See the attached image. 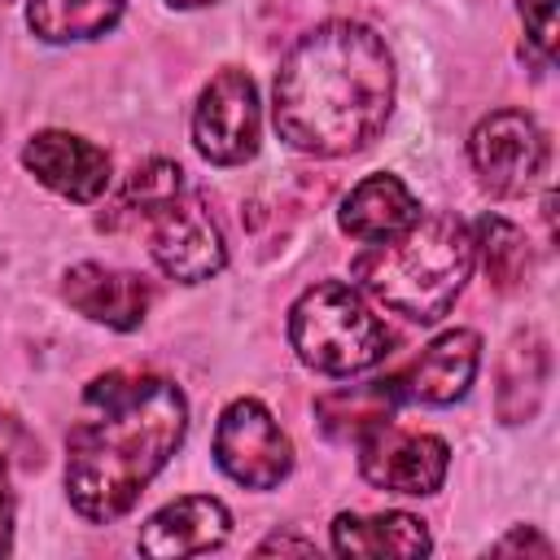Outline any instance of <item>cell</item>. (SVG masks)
<instances>
[{"instance_id": "cell-7", "label": "cell", "mask_w": 560, "mask_h": 560, "mask_svg": "<svg viewBox=\"0 0 560 560\" xmlns=\"http://www.w3.org/2000/svg\"><path fill=\"white\" fill-rule=\"evenodd\" d=\"M472 171L494 197H521L547 162V136L525 109H494L472 127Z\"/></svg>"}, {"instance_id": "cell-16", "label": "cell", "mask_w": 560, "mask_h": 560, "mask_svg": "<svg viewBox=\"0 0 560 560\" xmlns=\"http://www.w3.org/2000/svg\"><path fill=\"white\" fill-rule=\"evenodd\" d=\"M547 372H551L547 341L538 332H516L499 363V420H508V424L529 420L542 402Z\"/></svg>"}, {"instance_id": "cell-24", "label": "cell", "mask_w": 560, "mask_h": 560, "mask_svg": "<svg viewBox=\"0 0 560 560\" xmlns=\"http://www.w3.org/2000/svg\"><path fill=\"white\" fill-rule=\"evenodd\" d=\"M267 551H298V556H315V542H306V538H289V534H271V538L258 547V556H267Z\"/></svg>"}, {"instance_id": "cell-22", "label": "cell", "mask_w": 560, "mask_h": 560, "mask_svg": "<svg viewBox=\"0 0 560 560\" xmlns=\"http://www.w3.org/2000/svg\"><path fill=\"white\" fill-rule=\"evenodd\" d=\"M490 551H499V556H508V551H534V556H551V542L542 538V534H534V529H512L508 538H499Z\"/></svg>"}, {"instance_id": "cell-10", "label": "cell", "mask_w": 560, "mask_h": 560, "mask_svg": "<svg viewBox=\"0 0 560 560\" xmlns=\"http://www.w3.org/2000/svg\"><path fill=\"white\" fill-rule=\"evenodd\" d=\"M26 171L70 201H96L109 188V153L70 131H39L22 149Z\"/></svg>"}, {"instance_id": "cell-20", "label": "cell", "mask_w": 560, "mask_h": 560, "mask_svg": "<svg viewBox=\"0 0 560 560\" xmlns=\"http://www.w3.org/2000/svg\"><path fill=\"white\" fill-rule=\"evenodd\" d=\"M179 188H184V171L175 162H166V158H149V162H140L127 175V188L118 197V210L140 214V219H153L166 201L179 197Z\"/></svg>"}, {"instance_id": "cell-3", "label": "cell", "mask_w": 560, "mask_h": 560, "mask_svg": "<svg viewBox=\"0 0 560 560\" xmlns=\"http://www.w3.org/2000/svg\"><path fill=\"white\" fill-rule=\"evenodd\" d=\"M472 232L455 214H416L402 232L385 241H368L363 254H354L350 276L389 311L433 324L442 319L459 289L472 276Z\"/></svg>"}, {"instance_id": "cell-12", "label": "cell", "mask_w": 560, "mask_h": 560, "mask_svg": "<svg viewBox=\"0 0 560 560\" xmlns=\"http://www.w3.org/2000/svg\"><path fill=\"white\" fill-rule=\"evenodd\" d=\"M61 293H66V302L79 315H88L96 324H109L118 332L140 328V319L149 311V284H144V276L114 271V267H101V262L70 267Z\"/></svg>"}, {"instance_id": "cell-2", "label": "cell", "mask_w": 560, "mask_h": 560, "mask_svg": "<svg viewBox=\"0 0 560 560\" xmlns=\"http://www.w3.org/2000/svg\"><path fill=\"white\" fill-rule=\"evenodd\" d=\"M394 105V57L363 22H324L302 35L271 88V122L284 144L346 158L376 140Z\"/></svg>"}, {"instance_id": "cell-11", "label": "cell", "mask_w": 560, "mask_h": 560, "mask_svg": "<svg viewBox=\"0 0 560 560\" xmlns=\"http://www.w3.org/2000/svg\"><path fill=\"white\" fill-rule=\"evenodd\" d=\"M232 534V516L219 499L210 494H188L166 503L162 512H153L140 529V551L153 560H179V556H197L219 547Z\"/></svg>"}, {"instance_id": "cell-4", "label": "cell", "mask_w": 560, "mask_h": 560, "mask_svg": "<svg viewBox=\"0 0 560 560\" xmlns=\"http://www.w3.org/2000/svg\"><path fill=\"white\" fill-rule=\"evenodd\" d=\"M289 341L311 372L354 376L385 359L389 332L359 298V289L341 280L311 284L289 311Z\"/></svg>"}, {"instance_id": "cell-18", "label": "cell", "mask_w": 560, "mask_h": 560, "mask_svg": "<svg viewBox=\"0 0 560 560\" xmlns=\"http://www.w3.org/2000/svg\"><path fill=\"white\" fill-rule=\"evenodd\" d=\"M394 381H372V385H354V389H337V394H324L315 402L319 411V424L332 433V438H363L381 424H389L394 416Z\"/></svg>"}, {"instance_id": "cell-19", "label": "cell", "mask_w": 560, "mask_h": 560, "mask_svg": "<svg viewBox=\"0 0 560 560\" xmlns=\"http://www.w3.org/2000/svg\"><path fill=\"white\" fill-rule=\"evenodd\" d=\"M472 249L481 254L486 280H490L499 293H512V289L525 280V271H529V241H525V232L512 228V223L499 219V214L477 219Z\"/></svg>"}, {"instance_id": "cell-6", "label": "cell", "mask_w": 560, "mask_h": 560, "mask_svg": "<svg viewBox=\"0 0 560 560\" xmlns=\"http://www.w3.org/2000/svg\"><path fill=\"white\" fill-rule=\"evenodd\" d=\"M192 144L214 166H241L258 153V88L245 70H219L192 109Z\"/></svg>"}, {"instance_id": "cell-17", "label": "cell", "mask_w": 560, "mask_h": 560, "mask_svg": "<svg viewBox=\"0 0 560 560\" xmlns=\"http://www.w3.org/2000/svg\"><path fill=\"white\" fill-rule=\"evenodd\" d=\"M127 0H31L26 22L39 39L48 44H70V39H96L118 26Z\"/></svg>"}, {"instance_id": "cell-13", "label": "cell", "mask_w": 560, "mask_h": 560, "mask_svg": "<svg viewBox=\"0 0 560 560\" xmlns=\"http://www.w3.org/2000/svg\"><path fill=\"white\" fill-rule=\"evenodd\" d=\"M477 359H481V337L472 328H451L420 350V359L407 372V394L420 402L446 407L468 394L477 376Z\"/></svg>"}, {"instance_id": "cell-8", "label": "cell", "mask_w": 560, "mask_h": 560, "mask_svg": "<svg viewBox=\"0 0 560 560\" xmlns=\"http://www.w3.org/2000/svg\"><path fill=\"white\" fill-rule=\"evenodd\" d=\"M451 468V451L433 433H407L381 424L359 438V472L394 494H438Z\"/></svg>"}, {"instance_id": "cell-21", "label": "cell", "mask_w": 560, "mask_h": 560, "mask_svg": "<svg viewBox=\"0 0 560 560\" xmlns=\"http://www.w3.org/2000/svg\"><path fill=\"white\" fill-rule=\"evenodd\" d=\"M521 18H525L529 44L551 57L556 52V0H521Z\"/></svg>"}, {"instance_id": "cell-1", "label": "cell", "mask_w": 560, "mask_h": 560, "mask_svg": "<svg viewBox=\"0 0 560 560\" xmlns=\"http://www.w3.org/2000/svg\"><path fill=\"white\" fill-rule=\"evenodd\" d=\"M188 402L153 372H105L83 389V416L66 438V494L83 521L109 525L144 494L179 451Z\"/></svg>"}, {"instance_id": "cell-5", "label": "cell", "mask_w": 560, "mask_h": 560, "mask_svg": "<svg viewBox=\"0 0 560 560\" xmlns=\"http://www.w3.org/2000/svg\"><path fill=\"white\" fill-rule=\"evenodd\" d=\"M214 459L245 490H271L293 468V442L258 398H236L214 424Z\"/></svg>"}, {"instance_id": "cell-15", "label": "cell", "mask_w": 560, "mask_h": 560, "mask_svg": "<svg viewBox=\"0 0 560 560\" xmlns=\"http://www.w3.org/2000/svg\"><path fill=\"white\" fill-rule=\"evenodd\" d=\"M332 551L337 556H424L429 529L411 512H376V516L341 512L332 521Z\"/></svg>"}, {"instance_id": "cell-25", "label": "cell", "mask_w": 560, "mask_h": 560, "mask_svg": "<svg viewBox=\"0 0 560 560\" xmlns=\"http://www.w3.org/2000/svg\"><path fill=\"white\" fill-rule=\"evenodd\" d=\"M166 4H175V9H197V4H214V0H166Z\"/></svg>"}, {"instance_id": "cell-23", "label": "cell", "mask_w": 560, "mask_h": 560, "mask_svg": "<svg viewBox=\"0 0 560 560\" xmlns=\"http://www.w3.org/2000/svg\"><path fill=\"white\" fill-rule=\"evenodd\" d=\"M13 538V490H9V464L0 459V556L9 551Z\"/></svg>"}, {"instance_id": "cell-26", "label": "cell", "mask_w": 560, "mask_h": 560, "mask_svg": "<svg viewBox=\"0 0 560 560\" xmlns=\"http://www.w3.org/2000/svg\"><path fill=\"white\" fill-rule=\"evenodd\" d=\"M0 4H4V0H0Z\"/></svg>"}, {"instance_id": "cell-9", "label": "cell", "mask_w": 560, "mask_h": 560, "mask_svg": "<svg viewBox=\"0 0 560 560\" xmlns=\"http://www.w3.org/2000/svg\"><path fill=\"white\" fill-rule=\"evenodd\" d=\"M149 249L153 262L184 284H201L214 271H223L228 249L219 236V223L210 219L201 197H175L153 214V232H149Z\"/></svg>"}, {"instance_id": "cell-14", "label": "cell", "mask_w": 560, "mask_h": 560, "mask_svg": "<svg viewBox=\"0 0 560 560\" xmlns=\"http://www.w3.org/2000/svg\"><path fill=\"white\" fill-rule=\"evenodd\" d=\"M416 214H420V206L398 175H368L346 192L337 223L354 241H385V236L402 232Z\"/></svg>"}]
</instances>
